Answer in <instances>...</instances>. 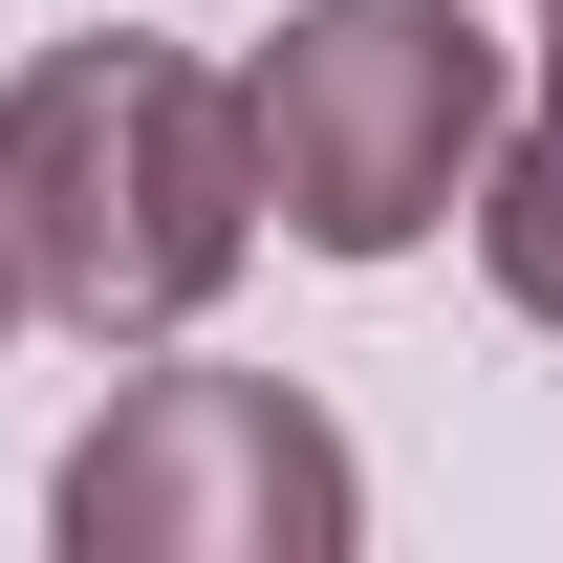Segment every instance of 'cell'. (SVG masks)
Here are the masks:
<instances>
[{
    "label": "cell",
    "instance_id": "cell-3",
    "mask_svg": "<svg viewBox=\"0 0 563 563\" xmlns=\"http://www.w3.org/2000/svg\"><path fill=\"white\" fill-rule=\"evenodd\" d=\"M87 563H325L368 520L347 433L303 412L282 368H174V390H131V412H87L66 498H44Z\"/></svg>",
    "mask_w": 563,
    "mask_h": 563
},
{
    "label": "cell",
    "instance_id": "cell-5",
    "mask_svg": "<svg viewBox=\"0 0 563 563\" xmlns=\"http://www.w3.org/2000/svg\"><path fill=\"white\" fill-rule=\"evenodd\" d=\"M0 325H22V239H0Z\"/></svg>",
    "mask_w": 563,
    "mask_h": 563
},
{
    "label": "cell",
    "instance_id": "cell-4",
    "mask_svg": "<svg viewBox=\"0 0 563 563\" xmlns=\"http://www.w3.org/2000/svg\"><path fill=\"white\" fill-rule=\"evenodd\" d=\"M477 261H498V303H520V325H563V109L477 174Z\"/></svg>",
    "mask_w": 563,
    "mask_h": 563
},
{
    "label": "cell",
    "instance_id": "cell-2",
    "mask_svg": "<svg viewBox=\"0 0 563 563\" xmlns=\"http://www.w3.org/2000/svg\"><path fill=\"white\" fill-rule=\"evenodd\" d=\"M239 87H261L282 239H325V261H412L498 174V22H455V0H303Z\"/></svg>",
    "mask_w": 563,
    "mask_h": 563
},
{
    "label": "cell",
    "instance_id": "cell-6",
    "mask_svg": "<svg viewBox=\"0 0 563 563\" xmlns=\"http://www.w3.org/2000/svg\"><path fill=\"white\" fill-rule=\"evenodd\" d=\"M542 87H563V0H542Z\"/></svg>",
    "mask_w": 563,
    "mask_h": 563
},
{
    "label": "cell",
    "instance_id": "cell-1",
    "mask_svg": "<svg viewBox=\"0 0 563 563\" xmlns=\"http://www.w3.org/2000/svg\"><path fill=\"white\" fill-rule=\"evenodd\" d=\"M261 87H217L196 44H44V66L0 87V239H22V303L87 325V347H152V325H196L239 239H261Z\"/></svg>",
    "mask_w": 563,
    "mask_h": 563
}]
</instances>
